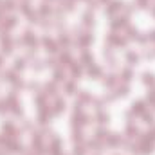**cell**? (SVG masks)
<instances>
[{"instance_id": "3957f363", "label": "cell", "mask_w": 155, "mask_h": 155, "mask_svg": "<svg viewBox=\"0 0 155 155\" xmlns=\"http://www.w3.org/2000/svg\"><path fill=\"white\" fill-rule=\"evenodd\" d=\"M99 123H105V121H108V115H105V114H99Z\"/></svg>"}, {"instance_id": "8992f818", "label": "cell", "mask_w": 155, "mask_h": 155, "mask_svg": "<svg viewBox=\"0 0 155 155\" xmlns=\"http://www.w3.org/2000/svg\"><path fill=\"white\" fill-rule=\"evenodd\" d=\"M128 60H130V61H137V56H135V54H132V52H130V54H128Z\"/></svg>"}, {"instance_id": "5b68a950", "label": "cell", "mask_w": 155, "mask_h": 155, "mask_svg": "<svg viewBox=\"0 0 155 155\" xmlns=\"http://www.w3.org/2000/svg\"><path fill=\"white\" fill-rule=\"evenodd\" d=\"M106 85H114V76H108V79H105Z\"/></svg>"}, {"instance_id": "52a82bcc", "label": "cell", "mask_w": 155, "mask_h": 155, "mask_svg": "<svg viewBox=\"0 0 155 155\" xmlns=\"http://www.w3.org/2000/svg\"><path fill=\"white\" fill-rule=\"evenodd\" d=\"M4 7H7V9H11V7H13V2H11V0H7V2L4 4Z\"/></svg>"}, {"instance_id": "277c9868", "label": "cell", "mask_w": 155, "mask_h": 155, "mask_svg": "<svg viewBox=\"0 0 155 155\" xmlns=\"http://www.w3.org/2000/svg\"><path fill=\"white\" fill-rule=\"evenodd\" d=\"M14 67H16V69H22V67H24V60H16V65H14Z\"/></svg>"}, {"instance_id": "ba28073f", "label": "cell", "mask_w": 155, "mask_h": 155, "mask_svg": "<svg viewBox=\"0 0 155 155\" xmlns=\"http://www.w3.org/2000/svg\"><path fill=\"white\" fill-rule=\"evenodd\" d=\"M144 121H146V123H152V121H153V117H152V115H148V114H146V115H144Z\"/></svg>"}, {"instance_id": "30bf717a", "label": "cell", "mask_w": 155, "mask_h": 155, "mask_svg": "<svg viewBox=\"0 0 155 155\" xmlns=\"http://www.w3.org/2000/svg\"><path fill=\"white\" fill-rule=\"evenodd\" d=\"M152 40L155 42V31H153V33H152Z\"/></svg>"}, {"instance_id": "6da1fadb", "label": "cell", "mask_w": 155, "mask_h": 155, "mask_svg": "<svg viewBox=\"0 0 155 155\" xmlns=\"http://www.w3.org/2000/svg\"><path fill=\"white\" fill-rule=\"evenodd\" d=\"M134 112H135V114H141V112H144V103H143V101H137V103H134Z\"/></svg>"}, {"instance_id": "9c48e42d", "label": "cell", "mask_w": 155, "mask_h": 155, "mask_svg": "<svg viewBox=\"0 0 155 155\" xmlns=\"http://www.w3.org/2000/svg\"><path fill=\"white\" fill-rule=\"evenodd\" d=\"M74 155H83V150H81V148H76V152H74Z\"/></svg>"}, {"instance_id": "7a4b0ae2", "label": "cell", "mask_w": 155, "mask_h": 155, "mask_svg": "<svg viewBox=\"0 0 155 155\" xmlns=\"http://www.w3.org/2000/svg\"><path fill=\"white\" fill-rule=\"evenodd\" d=\"M144 81L150 83V85H153V83H155V78H153L152 74H144Z\"/></svg>"}]
</instances>
